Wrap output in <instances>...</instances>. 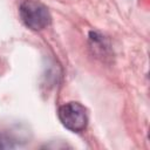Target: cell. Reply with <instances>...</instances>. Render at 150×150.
<instances>
[{"label":"cell","mask_w":150,"mask_h":150,"mask_svg":"<svg viewBox=\"0 0 150 150\" xmlns=\"http://www.w3.org/2000/svg\"><path fill=\"white\" fill-rule=\"evenodd\" d=\"M22 22L33 30H41L50 22V14L45 5L35 0H25L19 8Z\"/></svg>","instance_id":"cell-1"},{"label":"cell","mask_w":150,"mask_h":150,"mask_svg":"<svg viewBox=\"0 0 150 150\" xmlns=\"http://www.w3.org/2000/svg\"><path fill=\"white\" fill-rule=\"evenodd\" d=\"M13 146L14 145L12 144L11 138L7 135L0 132V149H7V148H13Z\"/></svg>","instance_id":"cell-3"},{"label":"cell","mask_w":150,"mask_h":150,"mask_svg":"<svg viewBox=\"0 0 150 150\" xmlns=\"http://www.w3.org/2000/svg\"><path fill=\"white\" fill-rule=\"evenodd\" d=\"M59 120L61 123L74 132H80L86 129L88 117L86 109L77 102H68L59 108Z\"/></svg>","instance_id":"cell-2"}]
</instances>
